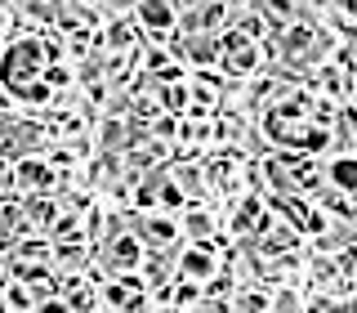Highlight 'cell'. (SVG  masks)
Wrapping results in <instances>:
<instances>
[{"label":"cell","mask_w":357,"mask_h":313,"mask_svg":"<svg viewBox=\"0 0 357 313\" xmlns=\"http://www.w3.org/2000/svg\"><path fill=\"white\" fill-rule=\"evenodd\" d=\"M139 27L148 31V36H174L178 31V14L170 0H143L139 5Z\"/></svg>","instance_id":"7a4b0ae2"},{"label":"cell","mask_w":357,"mask_h":313,"mask_svg":"<svg viewBox=\"0 0 357 313\" xmlns=\"http://www.w3.org/2000/svg\"><path fill=\"white\" fill-rule=\"evenodd\" d=\"M228 273V251H219L215 238L210 242H183L178 246V264H174V277L183 282H197V286H210Z\"/></svg>","instance_id":"6da1fadb"}]
</instances>
